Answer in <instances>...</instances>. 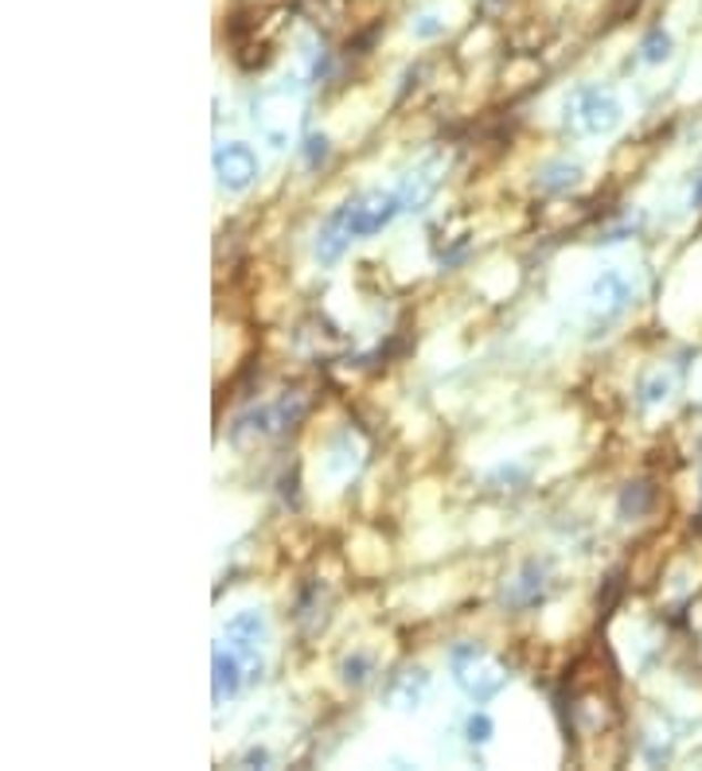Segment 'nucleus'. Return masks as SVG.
Listing matches in <instances>:
<instances>
[{
  "label": "nucleus",
  "mask_w": 702,
  "mask_h": 771,
  "mask_svg": "<svg viewBox=\"0 0 702 771\" xmlns=\"http://www.w3.org/2000/svg\"><path fill=\"white\" fill-rule=\"evenodd\" d=\"M219 172H223L227 188H247L254 176V157L247 148H227V152H219Z\"/></svg>",
  "instance_id": "1"
}]
</instances>
